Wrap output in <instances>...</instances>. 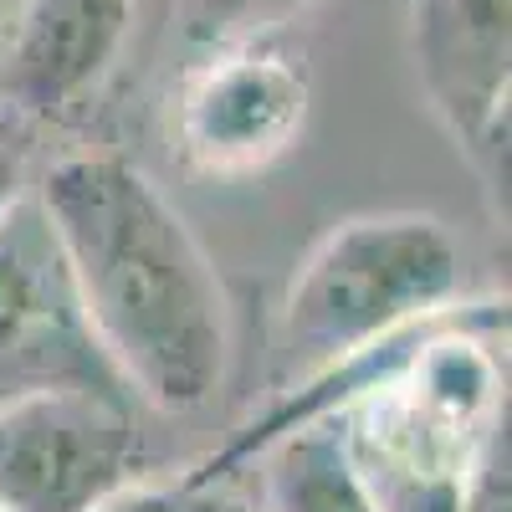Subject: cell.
<instances>
[{
	"label": "cell",
	"mask_w": 512,
	"mask_h": 512,
	"mask_svg": "<svg viewBox=\"0 0 512 512\" xmlns=\"http://www.w3.org/2000/svg\"><path fill=\"white\" fill-rule=\"evenodd\" d=\"M36 205L128 395L200 410L231 364V303L185 216L123 154L57 159Z\"/></svg>",
	"instance_id": "obj_1"
},
{
	"label": "cell",
	"mask_w": 512,
	"mask_h": 512,
	"mask_svg": "<svg viewBox=\"0 0 512 512\" xmlns=\"http://www.w3.org/2000/svg\"><path fill=\"white\" fill-rule=\"evenodd\" d=\"M507 390L487 338L446 313L410 328L333 410L338 441L374 512H461Z\"/></svg>",
	"instance_id": "obj_2"
},
{
	"label": "cell",
	"mask_w": 512,
	"mask_h": 512,
	"mask_svg": "<svg viewBox=\"0 0 512 512\" xmlns=\"http://www.w3.org/2000/svg\"><path fill=\"white\" fill-rule=\"evenodd\" d=\"M456 292L461 246L446 221L420 210L354 216L297 267L282 303V354L308 374H328L451 313Z\"/></svg>",
	"instance_id": "obj_3"
},
{
	"label": "cell",
	"mask_w": 512,
	"mask_h": 512,
	"mask_svg": "<svg viewBox=\"0 0 512 512\" xmlns=\"http://www.w3.org/2000/svg\"><path fill=\"white\" fill-rule=\"evenodd\" d=\"M134 395L47 384L0 405V512H93L139 477Z\"/></svg>",
	"instance_id": "obj_4"
},
{
	"label": "cell",
	"mask_w": 512,
	"mask_h": 512,
	"mask_svg": "<svg viewBox=\"0 0 512 512\" xmlns=\"http://www.w3.org/2000/svg\"><path fill=\"white\" fill-rule=\"evenodd\" d=\"M47 384H93L128 395L77 308L41 205L16 195L0 210V405Z\"/></svg>",
	"instance_id": "obj_5"
},
{
	"label": "cell",
	"mask_w": 512,
	"mask_h": 512,
	"mask_svg": "<svg viewBox=\"0 0 512 512\" xmlns=\"http://www.w3.org/2000/svg\"><path fill=\"white\" fill-rule=\"evenodd\" d=\"M308 108L313 82L303 57L256 36L216 47V57L190 72L175 108V139L190 169L236 180L282 159L303 134Z\"/></svg>",
	"instance_id": "obj_6"
},
{
	"label": "cell",
	"mask_w": 512,
	"mask_h": 512,
	"mask_svg": "<svg viewBox=\"0 0 512 512\" xmlns=\"http://www.w3.org/2000/svg\"><path fill=\"white\" fill-rule=\"evenodd\" d=\"M410 57L436 118L507 216L512 0H415Z\"/></svg>",
	"instance_id": "obj_7"
},
{
	"label": "cell",
	"mask_w": 512,
	"mask_h": 512,
	"mask_svg": "<svg viewBox=\"0 0 512 512\" xmlns=\"http://www.w3.org/2000/svg\"><path fill=\"white\" fill-rule=\"evenodd\" d=\"M139 0H21L0 47V93L36 123H62L118 67Z\"/></svg>",
	"instance_id": "obj_8"
},
{
	"label": "cell",
	"mask_w": 512,
	"mask_h": 512,
	"mask_svg": "<svg viewBox=\"0 0 512 512\" xmlns=\"http://www.w3.org/2000/svg\"><path fill=\"white\" fill-rule=\"evenodd\" d=\"M267 497L272 512H374L328 415L323 425L308 420L277 436L267 461Z\"/></svg>",
	"instance_id": "obj_9"
},
{
	"label": "cell",
	"mask_w": 512,
	"mask_h": 512,
	"mask_svg": "<svg viewBox=\"0 0 512 512\" xmlns=\"http://www.w3.org/2000/svg\"><path fill=\"white\" fill-rule=\"evenodd\" d=\"M313 0H190L185 6V36L200 47H236V41H256L292 21Z\"/></svg>",
	"instance_id": "obj_10"
},
{
	"label": "cell",
	"mask_w": 512,
	"mask_h": 512,
	"mask_svg": "<svg viewBox=\"0 0 512 512\" xmlns=\"http://www.w3.org/2000/svg\"><path fill=\"white\" fill-rule=\"evenodd\" d=\"M93 512H251V507L210 472H190L180 482H139L134 477L113 497H103Z\"/></svg>",
	"instance_id": "obj_11"
},
{
	"label": "cell",
	"mask_w": 512,
	"mask_h": 512,
	"mask_svg": "<svg viewBox=\"0 0 512 512\" xmlns=\"http://www.w3.org/2000/svg\"><path fill=\"white\" fill-rule=\"evenodd\" d=\"M461 512H512V446H507V420L487 436L477 472L466 482Z\"/></svg>",
	"instance_id": "obj_12"
},
{
	"label": "cell",
	"mask_w": 512,
	"mask_h": 512,
	"mask_svg": "<svg viewBox=\"0 0 512 512\" xmlns=\"http://www.w3.org/2000/svg\"><path fill=\"white\" fill-rule=\"evenodd\" d=\"M21 195V159L11 154V144H0V210Z\"/></svg>",
	"instance_id": "obj_13"
},
{
	"label": "cell",
	"mask_w": 512,
	"mask_h": 512,
	"mask_svg": "<svg viewBox=\"0 0 512 512\" xmlns=\"http://www.w3.org/2000/svg\"><path fill=\"white\" fill-rule=\"evenodd\" d=\"M16 6H21V0H0V47H6V31L16 21Z\"/></svg>",
	"instance_id": "obj_14"
}]
</instances>
